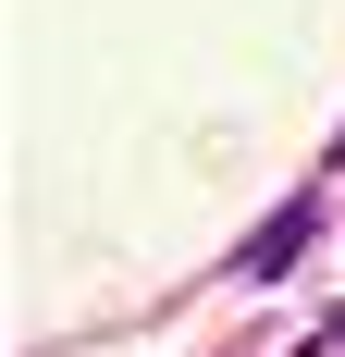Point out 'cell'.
<instances>
[{
  "mask_svg": "<svg viewBox=\"0 0 345 357\" xmlns=\"http://www.w3.org/2000/svg\"><path fill=\"white\" fill-rule=\"evenodd\" d=\"M309 247V210H272V234H259V247H247V271H284V259Z\"/></svg>",
  "mask_w": 345,
  "mask_h": 357,
  "instance_id": "obj_1",
  "label": "cell"
},
{
  "mask_svg": "<svg viewBox=\"0 0 345 357\" xmlns=\"http://www.w3.org/2000/svg\"><path fill=\"white\" fill-rule=\"evenodd\" d=\"M321 345H333V357H345V308H333V321H321Z\"/></svg>",
  "mask_w": 345,
  "mask_h": 357,
  "instance_id": "obj_2",
  "label": "cell"
}]
</instances>
